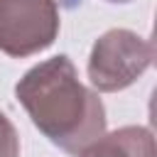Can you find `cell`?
I'll use <instances>...</instances> for the list:
<instances>
[{
	"mask_svg": "<svg viewBox=\"0 0 157 157\" xmlns=\"http://www.w3.org/2000/svg\"><path fill=\"white\" fill-rule=\"evenodd\" d=\"M108 2H132V0H108Z\"/></svg>",
	"mask_w": 157,
	"mask_h": 157,
	"instance_id": "obj_6",
	"label": "cell"
},
{
	"mask_svg": "<svg viewBox=\"0 0 157 157\" xmlns=\"http://www.w3.org/2000/svg\"><path fill=\"white\" fill-rule=\"evenodd\" d=\"M15 96L34 128L69 155H81L105 132V108L96 91L78 81L66 54L32 66L15 86Z\"/></svg>",
	"mask_w": 157,
	"mask_h": 157,
	"instance_id": "obj_1",
	"label": "cell"
},
{
	"mask_svg": "<svg viewBox=\"0 0 157 157\" xmlns=\"http://www.w3.org/2000/svg\"><path fill=\"white\" fill-rule=\"evenodd\" d=\"M155 47L132 29H108L88 56V81L96 91L115 93L132 86L152 64Z\"/></svg>",
	"mask_w": 157,
	"mask_h": 157,
	"instance_id": "obj_2",
	"label": "cell"
},
{
	"mask_svg": "<svg viewBox=\"0 0 157 157\" xmlns=\"http://www.w3.org/2000/svg\"><path fill=\"white\" fill-rule=\"evenodd\" d=\"M78 157H155V137L142 125H125L103 132Z\"/></svg>",
	"mask_w": 157,
	"mask_h": 157,
	"instance_id": "obj_4",
	"label": "cell"
},
{
	"mask_svg": "<svg viewBox=\"0 0 157 157\" xmlns=\"http://www.w3.org/2000/svg\"><path fill=\"white\" fill-rule=\"evenodd\" d=\"M0 157H20V137L10 118L0 110Z\"/></svg>",
	"mask_w": 157,
	"mask_h": 157,
	"instance_id": "obj_5",
	"label": "cell"
},
{
	"mask_svg": "<svg viewBox=\"0 0 157 157\" xmlns=\"http://www.w3.org/2000/svg\"><path fill=\"white\" fill-rule=\"evenodd\" d=\"M59 34L54 0H0V52L22 59L44 52Z\"/></svg>",
	"mask_w": 157,
	"mask_h": 157,
	"instance_id": "obj_3",
	"label": "cell"
}]
</instances>
